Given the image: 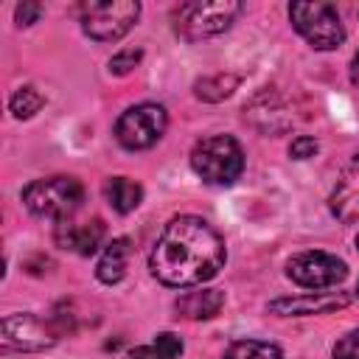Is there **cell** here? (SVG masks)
I'll list each match as a JSON object with an SVG mask.
<instances>
[{
  "instance_id": "obj_18",
  "label": "cell",
  "mask_w": 359,
  "mask_h": 359,
  "mask_svg": "<svg viewBox=\"0 0 359 359\" xmlns=\"http://www.w3.org/2000/svg\"><path fill=\"white\" fill-rule=\"evenodd\" d=\"M222 359H283L280 348L272 342H261V339H238L233 342Z\"/></svg>"
},
{
  "instance_id": "obj_17",
  "label": "cell",
  "mask_w": 359,
  "mask_h": 359,
  "mask_svg": "<svg viewBox=\"0 0 359 359\" xmlns=\"http://www.w3.org/2000/svg\"><path fill=\"white\" fill-rule=\"evenodd\" d=\"M238 81L241 79L236 73H213V76L199 79L194 84V93H196V98L216 104V101H224L227 95H233V90L238 87Z\"/></svg>"
},
{
  "instance_id": "obj_21",
  "label": "cell",
  "mask_w": 359,
  "mask_h": 359,
  "mask_svg": "<svg viewBox=\"0 0 359 359\" xmlns=\"http://www.w3.org/2000/svg\"><path fill=\"white\" fill-rule=\"evenodd\" d=\"M334 359H359V328L345 334L337 345H334Z\"/></svg>"
},
{
  "instance_id": "obj_6",
  "label": "cell",
  "mask_w": 359,
  "mask_h": 359,
  "mask_svg": "<svg viewBox=\"0 0 359 359\" xmlns=\"http://www.w3.org/2000/svg\"><path fill=\"white\" fill-rule=\"evenodd\" d=\"M289 17L294 31L317 50H334L345 39L339 11L331 3H292Z\"/></svg>"
},
{
  "instance_id": "obj_11",
  "label": "cell",
  "mask_w": 359,
  "mask_h": 359,
  "mask_svg": "<svg viewBox=\"0 0 359 359\" xmlns=\"http://www.w3.org/2000/svg\"><path fill=\"white\" fill-rule=\"evenodd\" d=\"M53 238L59 247H65L76 255H93L101 247V241L107 238V224L101 219H87V222L65 219L56 224Z\"/></svg>"
},
{
  "instance_id": "obj_24",
  "label": "cell",
  "mask_w": 359,
  "mask_h": 359,
  "mask_svg": "<svg viewBox=\"0 0 359 359\" xmlns=\"http://www.w3.org/2000/svg\"><path fill=\"white\" fill-rule=\"evenodd\" d=\"M126 359H168V353H165L157 342H151V345H140V348H135Z\"/></svg>"
},
{
  "instance_id": "obj_15",
  "label": "cell",
  "mask_w": 359,
  "mask_h": 359,
  "mask_svg": "<svg viewBox=\"0 0 359 359\" xmlns=\"http://www.w3.org/2000/svg\"><path fill=\"white\" fill-rule=\"evenodd\" d=\"M129 250H132L129 238H112V241L107 244V250H104V255H101V261H98V266H95V275H98L101 283H109V286H112V283H118V280L126 275Z\"/></svg>"
},
{
  "instance_id": "obj_25",
  "label": "cell",
  "mask_w": 359,
  "mask_h": 359,
  "mask_svg": "<svg viewBox=\"0 0 359 359\" xmlns=\"http://www.w3.org/2000/svg\"><path fill=\"white\" fill-rule=\"evenodd\" d=\"M351 81L359 87V50H356V56H353V65H351Z\"/></svg>"
},
{
  "instance_id": "obj_4",
  "label": "cell",
  "mask_w": 359,
  "mask_h": 359,
  "mask_svg": "<svg viewBox=\"0 0 359 359\" xmlns=\"http://www.w3.org/2000/svg\"><path fill=\"white\" fill-rule=\"evenodd\" d=\"M241 14V3L236 0H216V3H180L171 11V25L174 31L188 39H205V36H216L222 31L230 28V22Z\"/></svg>"
},
{
  "instance_id": "obj_22",
  "label": "cell",
  "mask_w": 359,
  "mask_h": 359,
  "mask_svg": "<svg viewBox=\"0 0 359 359\" xmlns=\"http://www.w3.org/2000/svg\"><path fill=\"white\" fill-rule=\"evenodd\" d=\"M317 140L314 137H309V135H297L294 140H292V146H289V154L294 157V160H309V157H314L317 154Z\"/></svg>"
},
{
  "instance_id": "obj_3",
  "label": "cell",
  "mask_w": 359,
  "mask_h": 359,
  "mask_svg": "<svg viewBox=\"0 0 359 359\" xmlns=\"http://www.w3.org/2000/svg\"><path fill=\"white\" fill-rule=\"evenodd\" d=\"M84 199V188L76 177H45V180H34L22 188V202L34 216H45V219H56L65 222L70 219L79 205Z\"/></svg>"
},
{
  "instance_id": "obj_2",
  "label": "cell",
  "mask_w": 359,
  "mask_h": 359,
  "mask_svg": "<svg viewBox=\"0 0 359 359\" xmlns=\"http://www.w3.org/2000/svg\"><path fill=\"white\" fill-rule=\"evenodd\" d=\"M191 168L210 185H233L244 171V151L230 135H210L194 143Z\"/></svg>"
},
{
  "instance_id": "obj_13",
  "label": "cell",
  "mask_w": 359,
  "mask_h": 359,
  "mask_svg": "<svg viewBox=\"0 0 359 359\" xmlns=\"http://www.w3.org/2000/svg\"><path fill=\"white\" fill-rule=\"evenodd\" d=\"M328 205L339 222H359V154H353V160L342 168Z\"/></svg>"
},
{
  "instance_id": "obj_23",
  "label": "cell",
  "mask_w": 359,
  "mask_h": 359,
  "mask_svg": "<svg viewBox=\"0 0 359 359\" xmlns=\"http://www.w3.org/2000/svg\"><path fill=\"white\" fill-rule=\"evenodd\" d=\"M39 14H42V6H39V3H20V6L14 8L17 25H34V22L39 20Z\"/></svg>"
},
{
  "instance_id": "obj_27",
  "label": "cell",
  "mask_w": 359,
  "mask_h": 359,
  "mask_svg": "<svg viewBox=\"0 0 359 359\" xmlns=\"http://www.w3.org/2000/svg\"><path fill=\"white\" fill-rule=\"evenodd\" d=\"M356 294H359V286H356Z\"/></svg>"
},
{
  "instance_id": "obj_1",
  "label": "cell",
  "mask_w": 359,
  "mask_h": 359,
  "mask_svg": "<svg viewBox=\"0 0 359 359\" xmlns=\"http://www.w3.org/2000/svg\"><path fill=\"white\" fill-rule=\"evenodd\" d=\"M149 266L165 286H196L224 266V241L205 219L174 216L157 236Z\"/></svg>"
},
{
  "instance_id": "obj_12",
  "label": "cell",
  "mask_w": 359,
  "mask_h": 359,
  "mask_svg": "<svg viewBox=\"0 0 359 359\" xmlns=\"http://www.w3.org/2000/svg\"><path fill=\"white\" fill-rule=\"evenodd\" d=\"M351 297L342 292H309L297 297H278L269 303V311L280 317H303V314H328L334 309H345Z\"/></svg>"
},
{
  "instance_id": "obj_20",
  "label": "cell",
  "mask_w": 359,
  "mask_h": 359,
  "mask_svg": "<svg viewBox=\"0 0 359 359\" xmlns=\"http://www.w3.org/2000/svg\"><path fill=\"white\" fill-rule=\"evenodd\" d=\"M143 59V50L140 48H126V50H118L112 59H109V73L115 76H126L132 67H137Z\"/></svg>"
},
{
  "instance_id": "obj_9",
  "label": "cell",
  "mask_w": 359,
  "mask_h": 359,
  "mask_svg": "<svg viewBox=\"0 0 359 359\" xmlns=\"http://www.w3.org/2000/svg\"><path fill=\"white\" fill-rule=\"evenodd\" d=\"M59 328L48 317L36 314H6L0 323V342L6 351H45L59 342Z\"/></svg>"
},
{
  "instance_id": "obj_14",
  "label": "cell",
  "mask_w": 359,
  "mask_h": 359,
  "mask_svg": "<svg viewBox=\"0 0 359 359\" xmlns=\"http://www.w3.org/2000/svg\"><path fill=\"white\" fill-rule=\"evenodd\" d=\"M224 306V292L222 289H199V292H188L182 297H177L174 309L180 317L185 320H210L219 314V309Z\"/></svg>"
},
{
  "instance_id": "obj_10",
  "label": "cell",
  "mask_w": 359,
  "mask_h": 359,
  "mask_svg": "<svg viewBox=\"0 0 359 359\" xmlns=\"http://www.w3.org/2000/svg\"><path fill=\"white\" fill-rule=\"evenodd\" d=\"M286 275L303 286V289H328V286H337L345 280L348 275V266L342 258L331 255V252H323V250H309V252H297L289 258L286 264Z\"/></svg>"
},
{
  "instance_id": "obj_16",
  "label": "cell",
  "mask_w": 359,
  "mask_h": 359,
  "mask_svg": "<svg viewBox=\"0 0 359 359\" xmlns=\"http://www.w3.org/2000/svg\"><path fill=\"white\" fill-rule=\"evenodd\" d=\"M104 196L115 213H132L143 199V188L129 177H112L104 185Z\"/></svg>"
},
{
  "instance_id": "obj_7",
  "label": "cell",
  "mask_w": 359,
  "mask_h": 359,
  "mask_svg": "<svg viewBox=\"0 0 359 359\" xmlns=\"http://www.w3.org/2000/svg\"><path fill=\"white\" fill-rule=\"evenodd\" d=\"M306 115H300L294 98L280 93L278 87H264L244 104V121L264 135H283L294 129Z\"/></svg>"
},
{
  "instance_id": "obj_8",
  "label": "cell",
  "mask_w": 359,
  "mask_h": 359,
  "mask_svg": "<svg viewBox=\"0 0 359 359\" xmlns=\"http://www.w3.org/2000/svg\"><path fill=\"white\" fill-rule=\"evenodd\" d=\"M165 126H168V115L160 104H137V107H129L118 118L115 137L123 149L140 151V149L154 146L163 137Z\"/></svg>"
},
{
  "instance_id": "obj_19",
  "label": "cell",
  "mask_w": 359,
  "mask_h": 359,
  "mask_svg": "<svg viewBox=\"0 0 359 359\" xmlns=\"http://www.w3.org/2000/svg\"><path fill=\"white\" fill-rule=\"evenodd\" d=\"M42 104H45L42 93H39L36 87L25 84V87H20V90L11 95L8 109H11V115H14V118H31V115H36V112L42 109Z\"/></svg>"
},
{
  "instance_id": "obj_5",
  "label": "cell",
  "mask_w": 359,
  "mask_h": 359,
  "mask_svg": "<svg viewBox=\"0 0 359 359\" xmlns=\"http://www.w3.org/2000/svg\"><path fill=\"white\" fill-rule=\"evenodd\" d=\"M81 28L87 36L98 42H118L126 36L137 17H140V3L135 0H87L79 6Z\"/></svg>"
},
{
  "instance_id": "obj_26",
  "label": "cell",
  "mask_w": 359,
  "mask_h": 359,
  "mask_svg": "<svg viewBox=\"0 0 359 359\" xmlns=\"http://www.w3.org/2000/svg\"><path fill=\"white\" fill-rule=\"evenodd\" d=\"M356 247H359V236H356Z\"/></svg>"
}]
</instances>
